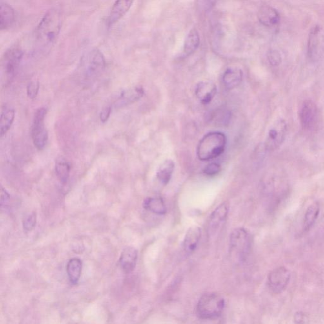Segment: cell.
Segmentation results:
<instances>
[{"mask_svg": "<svg viewBox=\"0 0 324 324\" xmlns=\"http://www.w3.org/2000/svg\"><path fill=\"white\" fill-rule=\"evenodd\" d=\"M60 9L52 8L44 15L35 31V41L41 52H48L57 41L62 26Z\"/></svg>", "mask_w": 324, "mask_h": 324, "instance_id": "6da1fadb", "label": "cell"}, {"mask_svg": "<svg viewBox=\"0 0 324 324\" xmlns=\"http://www.w3.org/2000/svg\"><path fill=\"white\" fill-rule=\"evenodd\" d=\"M106 66L105 58L97 48L89 51L82 58L80 73L84 82L90 83L101 75Z\"/></svg>", "mask_w": 324, "mask_h": 324, "instance_id": "7a4b0ae2", "label": "cell"}, {"mask_svg": "<svg viewBox=\"0 0 324 324\" xmlns=\"http://www.w3.org/2000/svg\"><path fill=\"white\" fill-rule=\"evenodd\" d=\"M227 139L223 133L212 132L206 134L199 141L197 155L201 161H208L218 157L225 150Z\"/></svg>", "mask_w": 324, "mask_h": 324, "instance_id": "3957f363", "label": "cell"}, {"mask_svg": "<svg viewBox=\"0 0 324 324\" xmlns=\"http://www.w3.org/2000/svg\"><path fill=\"white\" fill-rule=\"evenodd\" d=\"M225 306L224 299L215 292H208L199 299L196 307V314L199 319L210 320L218 318Z\"/></svg>", "mask_w": 324, "mask_h": 324, "instance_id": "277c9868", "label": "cell"}, {"mask_svg": "<svg viewBox=\"0 0 324 324\" xmlns=\"http://www.w3.org/2000/svg\"><path fill=\"white\" fill-rule=\"evenodd\" d=\"M23 55V51L17 47L4 53L1 60V81L4 85H8L14 79Z\"/></svg>", "mask_w": 324, "mask_h": 324, "instance_id": "5b68a950", "label": "cell"}, {"mask_svg": "<svg viewBox=\"0 0 324 324\" xmlns=\"http://www.w3.org/2000/svg\"><path fill=\"white\" fill-rule=\"evenodd\" d=\"M46 114L47 110L46 108H39L35 111L33 119L31 134L34 145L39 150L44 149L48 143V134L44 125Z\"/></svg>", "mask_w": 324, "mask_h": 324, "instance_id": "8992f818", "label": "cell"}, {"mask_svg": "<svg viewBox=\"0 0 324 324\" xmlns=\"http://www.w3.org/2000/svg\"><path fill=\"white\" fill-rule=\"evenodd\" d=\"M299 120L305 130H314L319 120V110L316 104L311 100L303 102L299 110Z\"/></svg>", "mask_w": 324, "mask_h": 324, "instance_id": "52a82bcc", "label": "cell"}, {"mask_svg": "<svg viewBox=\"0 0 324 324\" xmlns=\"http://www.w3.org/2000/svg\"><path fill=\"white\" fill-rule=\"evenodd\" d=\"M287 132V124L285 120L279 119L274 124L268 133L265 148L268 151H274L280 147L285 141Z\"/></svg>", "mask_w": 324, "mask_h": 324, "instance_id": "ba28073f", "label": "cell"}, {"mask_svg": "<svg viewBox=\"0 0 324 324\" xmlns=\"http://www.w3.org/2000/svg\"><path fill=\"white\" fill-rule=\"evenodd\" d=\"M324 47V32L320 26L314 27L310 31L308 40V54L310 59L316 61L323 52Z\"/></svg>", "mask_w": 324, "mask_h": 324, "instance_id": "9c48e42d", "label": "cell"}, {"mask_svg": "<svg viewBox=\"0 0 324 324\" xmlns=\"http://www.w3.org/2000/svg\"><path fill=\"white\" fill-rule=\"evenodd\" d=\"M290 279V273L287 268L284 267L277 268L268 275V286L274 293H281L287 287Z\"/></svg>", "mask_w": 324, "mask_h": 324, "instance_id": "30bf717a", "label": "cell"}, {"mask_svg": "<svg viewBox=\"0 0 324 324\" xmlns=\"http://www.w3.org/2000/svg\"><path fill=\"white\" fill-rule=\"evenodd\" d=\"M230 246L232 251L240 255H245L249 251L251 237L249 233L243 228H236L230 234Z\"/></svg>", "mask_w": 324, "mask_h": 324, "instance_id": "8fae6325", "label": "cell"}, {"mask_svg": "<svg viewBox=\"0 0 324 324\" xmlns=\"http://www.w3.org/2000/svg\"><path fill=\"white\" fill-rule=\"evenodd\" d=\"M137 257L138 254L136 248L129 246L123 251L120 257L119 263L124 272L130 274L134 271L137 264Z\"/></svg>", "mask_w": 324, "mask_h": 324, "instance_id": "7c38bea8", "label": "cell"}, {"mask_svg": "<svg viewBox=\"0 0 324 324\" xmlns=\"http://www.w3.org/2000/svg\"><path fill=\"white\" fill-rule=\"evenodd\" d=\"M145 90L141 86H135L131 88L123 91L116 101L115 105L119 107H123L135 103L143 97Z\"/></svg>", "mask_w": 324, "mask_h": 324, "instance_id": "4fadbf2b", "label": "cell"}, {"mask_svg": "<svg viewBox=\"0 0 324 324\" xmlns=\"http://www.w3.org/2000/svg\"><path fill=\"white\" fill-rule=\"evenodd\" d=\"M216 93V85L212 82L202 81L196 86V97L203 105L210 103L214 99Z\"/></svg>", "mask_w": 324, "mask_h": 324, "instance_id": "5bb4252c", "label": "cell"}, {"mask_svg": "<svg viewBox=\"0 0 324 324\" xmlns=\"http://www.w3.org/2000/svg\"><path fill=\"white\" fill-rule=\"evenodd\" d=\"M258 19L263 25L274 27L277 26L280 21V15L277 10L272 6L263 5L259 9Z\"/></svg>", "mask_w": 324, "mask_h": 324, "instance_id": "9a60e30c", "label": "cell"}, {"mask_svg": "<svg viewBox=\"0 0 324 324\" xmlns=\"http://www.w3.org/2000/svg\"><path fill=\"white\" fill-rule=\"evenodd\" d=\"M201 237V230L198 226H193L189 228L184 237L183 242L184 251L188 254L194 252L196 250Z\"/></svg>", "mask_w": 324, "mask_h": 324, "instance_id": "2e32d148", "label": "cell"}, {"mask_svg": "<svg viewBox=\"0 0 324 324\" xmlns=\"http://www.w3.org/2000/svg\"><path fill=\"white\" fill-rule=\"evenodd\" d=\"M229 203L224 201L215 208L210 215L209 227L211 230H216L226 221L229 212Z\"/></svg>", "mask_w": 324, "mask_h": 324, "instance_id": "e0dca14e", "label": "cell"}, {"mask_svg": "<svg viewBox=\"0 0 324 324\" xmlns=\"http://www.w3.org/2000/svg\"><path fill=\"white\" fill-rule=\"evenodd\" d=\"M133 1L121 0L115 2L108 17V25L110 26L119 21L131 7Z\"/></svg>", "mask_w": 324, "mask_h": 324, "instance_id": "ac0fdd59", "label": "cell"}, {"mask_svg": "<svg viewBox=\"0 0 324 324\" xmlns=\"http://www.w3.org/2000/svg\"><path fill=\"white\" fill-rule=\"evenodd\" d=\"M243 77V74L241 69L236 68H228L223 75L224 86L228 90H232L241 84Z\"/></svg>", "mask_w": 324, "mask_h": 324, "instance_id": "d6986e66", "label": "cell"}, {"mask_svg": "<svg viewBox=\"0 0 324 324\" xmlns=\"http://www.w3.org/2000/svg\"><path fill=\"white\" fill-rule=\"evenodd\" d=\"M15 110L10 106L5 104L1 108L0 127H1V137H3L8 132L12 126L15 119Z\"/></svg>", "mask_w": 324, "mask_h": 324, "instance_id": "ffe728a7", "label": "cell"}, {"mask_svg": "<svg viewBox=\"0 0 324 324\" xmlns=\"http://www.w3.org/2000/svg\"><path fill=\"white\" fill-rule=\"evenodd\" d=\"M175 169V163L171 159L166 160L159 166L157 172V178L164 186L167 185L172 178Z\"/></svg>", "mask_w": 324, "mask_h": 324, "instance_id": "44dd1931", "label": "cell"}, {"mask_svg": "<svg viewBox=\"0 0 324 324\" xmlns=\"http://www.w3.org/2000/svg\"><path fill=\"white\" fill-rule=\"evenodd\" d=\"M15 19V12L10 4L0 2V29L6 30L12 25Z\"/></svg>", "mask_w": 324, "mask_h": 324, "instance_id": "7402d4cb", "label": "cell"}, {"mask_svg": "<svg viewBox=\"0 0 324 324\" xmlns=\"http://www.w3.org/2000/svg\"><path fill=\"white\" fill-rule=\"evenodd\" d=\"M143 208L153 214L163 215L166 214V206L161 197H147L143 201Z\"/></svg>", "mask_w": 324, "mask_h": 324, "instance_id": "603a6c76", "label": "cell"}, {"mask_svg": "<svg viewBox=\"0 0 324 324\" xmlns=\"http://www.w3.org/2000/svg\"><path fill=\"white\" fill-rule=\"evenodd\" d=\"M83 269V262L78 258L71 259L67 264L66 272L68 279L72 285H77L81 278Z\"/></svg>", "mask_w": 324, "mask_h": 324, "instance_id": "cb8c5ba5", "label": "cell"}, {"mask_svg": "<svg viewBox=\"0 0 324 324\" xmlns=\"http://www.w3.org/2000/svg\"><path fill=\"white\" fill-rule=\"evenodd\" d=\"M200 43L199 33L196 28H193L188 33L184 42V52L186 55H191L198 48Z\"/></svg>", "mask_w": 324, "mask_h": 324, "instance_id": "d4e9b609", "label": "cell"}, {"mask_svg": "<svg viewBox=\"0 0 324 324\" xmlns=\"http://www.w3.org/2000/svg\"><path fill=\"white\" fill-rule=\"evenodd\" d=\"M320 208L317 203H313L307 208L304 217L303 230L308 231L318 219Z\"/></svg>", "mask_w": 324, "mask_h": 324, "instance_id": "484cf974", "label": "cell"}, {"mask_svg": "<svg viewBox=\"0 0 324 324\" xmlns=\"http://www.w3.org/2000/svg\"><path fill=\"white\" fill-rule=\"evenodd\" d=\"M55 173H56L58 179L62 183H67L70 173V164L65 160H59L55 165Z\"/></svg>", "mask_w": 324, "mask_h": 324, "instance_id": "4316f807", "label": "cell"}, {"mask_svg": "<svg viewBox=\"0 0 324 324\" xmlns=\"http://www.w3.org/2000/svg\"><path fill=\"white\" fill-rule=\"evenodd\" d=\"M37 223V215L35 212L30 213L26 215L22 222L24 230L26 232H30L35 227Z\"/></svg>", "mask_w": 324, "mask_h": 324, "instance_id": "83f0119b", "label": "cell"}, {"mask_svg": "<svg viewBox=\"0 0 324 324\" xmlns=\"http://www.w3.org/2000/svg\"><path fill=\"white\" fill-rule=\"evenodd\" d=\"M230 113L226 110H219L214 113L212 117L215 123L219 124H226L230 119Z\"/></svg>", "mask_w": 324, "mask_h": 324, "instance_id": "f1b7e54d", "label": "cell"}, {"mask_svg": "<svg viewBox=\"0 0 324 324\" xmlns=\"http://www.w3.org/2000/svg\"><path fill=\"white\" fill-rule=\"evenodd\" d=\"M39 89V82L33 80L28 83L27 86V94L30 99H33L36 97L37 94H38Z\"/></svg>", "mask_w": 324, "mask_h": 324, "instance_id": "f546056e", "label": "cell"}, {"mask_svg": "<svg viewBox=\"0 0 324 324\" xmlns=\"http://www.w3.org/2000/svg\"><path fill=\"white\" fill-rule=\"evenodd\" d=\"M221 167L219 164L212 163L206 166L203 170L204 174L208 176H214L221 172Z\"/></svg>", "mask_w": 324, "mask_h": 324, "instance_id": "4dcf8cb0", "label": "cell"}, {"mask_svg": "<svg viewBox=\"0 0 324 324\" xmlns=\"http://www.w3.org/2000/svg\"><path fill=\"white\" fill-rule=\"evenodd\" d=\"M268 61L270 64L273 66H277L281 62V55L279 54L278 51L271 50L270 51L268 55Z\"/></svg>", "mask_w": 324, "mask_h": 324, "instance_id": "1f68e13d", "label": "cell"}, {"mask_svg": "<svg viewBox=\"0 0 324 324\" xmlns=\"http://www.w3.org/2000/svg\"><path fill=\"white\" fill-rule=\"evenodd\" d=\"M10 200V196L9 193L6 192L5 189L1 187V207L8 205Z\"/></svg>", "mask_w": 324, "mask_h": 324, "instance_id": "d6a6232c", "label": "cell"}, {"mask_svg": "<svg viewBox=\"0 0 324 324\" xmlns=\"http://www.w3.org/2000/svg\"><path fill=\"white\" fill-rule=\"evenodd\" d=\"M111 112H112V107L110 106H105L101 110L100 114V120L103 123L108 121L110 116Z\"/></svg>", "mask_w": 324, "mask_h": 324, "instance_id": "836d02e7", "label": "cell"}, {"mask_svg": "<svg viewBox=\"0 0 324 324\" xmlns=\"http://www.w3.org/2000/svg\"><path fill=\"white\" fill-rule=\"evenodd\" d=\"M304 318H305V317H304V314L302 312H298L295 314L294 321L298 324H302L304 322Z\"/></svg>", "mask_w": 324, "mask_h": 324, "instance_id": "e575fe53", "label": "cell"}]
</instances>
